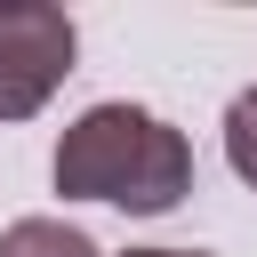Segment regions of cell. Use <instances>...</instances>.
I'll use <instances>...</instances> for the list:
<instances>
[{
	"label": "cell",
	"instance_id": "cell-1",
	"mask_svg": "<svg viewBox=\"0 0 257 257\" xmlns=\"http://www.w3.org/2000/svg\"><path fill=\"white\" fill-rule=\"evenodd\" d=\"M56 193L64 201H112L128 217H169L185 193H193V145L185 128H169L161 112L145 104H88L64 137H56V161H48Z\"/></svg>",
	"mask_w": 257,
	"mask_h": 257
},
{
	"label": "cell",
	"instance_id": "cell-2",
	"mask_svg": "<svg viewBox=\"0 0 257 257\" xmlns=\"http://www.w3.org/2000/svg\"><path fill=\"white\" fill-rule=\"evenodd\" d=\"M72 16L48 0H0V120H32L72 72Z\"/></svg>",
	"mask_w": 257,
	"mask_h": 257
},
{
	"label": "cell",
	"instance_id": "cell-3",
	"mask_svg": "<svg viewBox=\"0 0 257 257\" xmlns=\"http://www.w3.org/2000/svg\"><path fill=\"white\" fill-rule=\"evenodd\" d=\"M0 257H104V249L80 225H64V217H16L0 233Z\"/></svg>",
	"mask_w": 257,
	"mask_h": 257
},
{
	"label": "cell",
	"instance_id": "cell-4",
	"mask_svg": "<svg viewBox=\"0 0 257 257\" xmlns=\"http://www.w3.org/2000/svg\"><path fill=\"white\" fill-rule=\"evenodd\" d=\"M225 161H233V177L257 193V88H241V96L225 104Z\"/></svg>",
	"mask_w": 257,
	"mask_h": 257
},
{
	"label": "cell",
	"instance_id": "cell-5",
	"mask_svg": "<svg viewBox=\"0 0 257 257\" xmlns=\"http://www.w3.org/2000/svg\"><path fill=\"white\" fill-rule=\"evenodd\" d=\"M120 257H209V249H120Z\"/></svg>",
	"mask_w": 257,
	"mask_h": 257
}]
</instances>
